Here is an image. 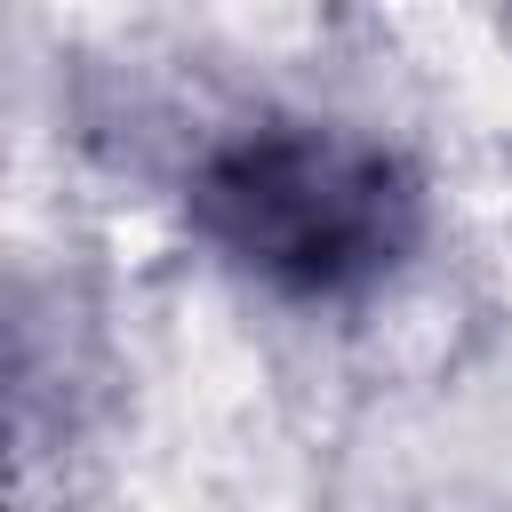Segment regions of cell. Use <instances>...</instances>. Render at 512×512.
I'll return each instance as SVG.
<instances>
[{
    "label": "cell",
    "instance_id": "7a4b0ae2",
    "mask_svg": "<svg viewBox=\"0 0 512 512\" xmlns=\"http://www.w3.org/2000/svg\"><path fill=\"white\" fill-rule=\"evenodd\" d=\"M16 408H24V360H16V336L0 320V440L16 432Z\"/></svg>",
    "mask_w": 512,
    "mask_h": 512
},
{
    "label": "cell",
    "instance_id": "6da1fadb",
    "mask_svg": "<svg viewBox=\"0 0 512 512\" xmlns=\"http://www.w3.org/2000/svg\"><path fill=\"white\" fill-rule=\"evenodd\" d=\"M176 224L248 304L352 320L424 272L440 192L424 160L368 120L256 104L184 152Z\"/></svg>",
    "mask_w": 512,
    "mask_h": 512
}]
</instances>
